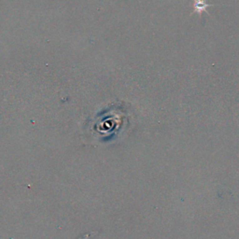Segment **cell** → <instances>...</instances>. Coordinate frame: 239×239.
I'll list each match as a JSON object with an SVG mask.
<instances>
[{"label": "cell", "instance_id": "1", "mask_svg": "<svg viewBox=\"0 0 239 239\" xmlns=\"http://www.w3.org/2000/svg\"><path fill=\"white\" fill-rule=\"evenodd\" d=\"M212 6H217L216 4H209L207 3L206 0H193V11L191 14L196 13L198 14V16H201V14L203 12H206L207 14L209 15V12L207 11V8L209 7Z\"/></svg>", "mask_w": 239, "mask_h": 239}]
</instances>
